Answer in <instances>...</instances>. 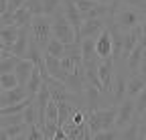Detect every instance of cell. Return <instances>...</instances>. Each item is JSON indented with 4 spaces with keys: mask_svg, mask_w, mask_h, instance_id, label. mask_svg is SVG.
I'll use <instances>...</instances> for the list:
<instances>
[{
    "mask_svg": "<svg viewBox=\"0 0 146 140\" xmlns=\"http://www.w3.org/2000/svg\"><path fill=\"white\" fill-rule=\"evenodd\" d=\"M116 118H118V108L116 106L96 110V112L87 114V126L94 134H98L102 130H112V128H116Z\"/></svg>",
    "mask_w": 146,
    "mask_h": 140,
    "instance_id": "1",
    "label": "cell"
},
{
    "mask_svg": "<svg viewBox=\"0 0 146 140\" xmlns=\"http://www.w3.org/2000/svg\"><path fill=\"white\" fill-rule=\"evenodd\" d=\"M31 35L33 39L39 43V47L45 51L47 45L51 43L53 39V19H49V16H35L33 23H31Z\"/></svg>",
    "mask_w": 146,
    "mask_h": 140,
    "instance_id": "2",
    "label": "cell"
},
{
    "mask_svg": "<svg viewBox=\"0 0 146 140\" xmlns=\"http://www.w3.org/2000/svg\"><path fill=\"white\" fill-rule=\"evenodd\" d=\"M53 37L59 39L63 45H71L77 41V35H75V29L71 27V23L67 21V16L63 14V10L59 8L53 16Z\"/></svg>",
    "mask_w": 146,
    "mask_h": 140,
    "instance_id": "3",
    "label": "cell"
},
{
    "mask_svg": "<svg viewBox=\"0 0 146 140\" xmlns=\"http://www.w3.org/2000/svg\"><path fill=\"white\" fill-rule=\"evenodd\" d=\"M83 98H85V110H87V114L89 112H96V110H104V108L114 106V98L112 96L104 94L102 90H98V87L89 85V83L85 85Z\"/></svg>",
    "mask_w": 146,
    "mask_h": 140,
    "instance_id": "4",
    "label": "cell"
},
{
    "mask_svg": "<svg viewBox=\"0 0 146 140\" xmlns=\"http://www.w3.org/2000/svg\"><path fill=\"white\" fill-rule=\"evenodd\" d=\"M142 19H144V14L138 12V10H134V8H130V6L120 8V10L114 14V23L118 25V29H120L122 33H128V31L140 27Z\"/></svg>",
    "mask_w": 146,
    "mask_h": 140,
    "instance_id": "5",
    "label": "cell"
},
{
    "mask_svg": "<svg viewBox=\"0 0 146 140\" xmlns=\"http://www.w3.org/2000/svg\"><path fill=\"white\" fill-rule=\"evenodd\" d=\"M136 118V102L132 98H126L122 104H118V118H116V128L122 130L126 126H130Z\"/></svg>",
    "mask_w": 146,
    "mask_h": 140,
    "instance_id": "6",
    "label": "cell"
},
{
    "mask_svg": "<svg viewBox=\"0 0 146 140\" xmlns=\"http://www.w3.org/2000/svg\"><path fill=\"white\" fill-rule=\"evenodd\" d=\"M100 81H102V90L104 94L112 96V83H114V75H116V61L110 59H100Z\"/></svg>",
    "mask_w": 146,
    "mask_h": 140,
    "instance_id": "7",
    "label": "cell"
},
{
    "mask_svg": "<svg viewBox=\"0 0 146 140\" xmlns=\"http://www.w3.org/2000/svg\"><path fill=\"white\" fill-rule=\"evenodd\" d=\"M61 10L67 16V21L71 23V27L75 29V35H77L75 43H79V33H81V25H83V16H81L79 8L75 6V0H61Z\"/></svg>",
    "mask_w": 146,
    "mask_h": 140,
    "instance_id": "8",
    "label": "cell"
},
{
    "mask_svg": "<svg viewBox=\"0 0 146 140\" xmlns=\"http://www.w3.org/2000/svg\"><path fill=\"white\" fill-rule=\"evenodd\" d=\"M108 27V19H91V21H83L81 25V33H79V43L83 39H98L100 35L106 31Z\"/></svg>",
    "mask_w": 146,
    "mask_h": 140,
    "instance_id": "9",
    "label": "cell"
},
{
    "mask_svg": "<svg viewBox=\"0 0 146 140\" xmlns=\"http://www.w3.org/2000/svg\"><path fill=\"white\" fill-rule=\"evenodd\" d=\"M112 98H114V104H122L128 98V77L124 75V71H118V69L112 83Z\"/></svg>",
    "mask_w": 146,
    "mask_h": 140,
    "instance_id": "10",
    "label": "cell"
},
{
    "mask_svg": "<svg viewBox=\"0 0 146 140\" xmlns=\"http://www.w3.org/2000/svg\"><path fill=\"white\" fill-rule=\"evenodd\" d=\"M29 98L27 94V87L18 85V87H12V90H4L0 94V108H6V106H12V104H21Z\"/></svg>",
    "mask_w": 146,
    "mask_h": 140,
    "instance_id": "11",
    "label": "cell"
},
{
    "mask_svg": "<svg viewBox=\"0 0 146 140\" xmlns=\"http://www.w3.org/2000/svg\"><path fill=\"white\" fill-rule=\"evenodd\" d=\"M140 37H142V27H136V29H132V31L124 33V53H122V61H124V63L128 61V57L132 55V51L138 47Z\"/></svg>",
    "mask_w": 146,
    "mask_h": 140,
    "instance_id": "12",
    "label": "cell"
},
{
    "mask_svg": "<svg viewBox=\"0 0 146 140\" xmlns=\"http://www.w3.org/2000/svg\"><path fill=\"white\" fill-rule=\"evenodd\" d=\"M29 41H31V27H25L18 33V39L10 49V55H16L18 59H25L27 51H29Z\"/></svg>",
    "mask_w": 146,
    "mask_h": 140,
    "instance_id": "13",
    "label": "cell"
},
{
    "mask_svg": "<svg viewBox=\"0 0 146 140\" xmlns=\"http://www.w3.org/2000/svg\"><path fill=\"white\" fill-rule=\"evenodd\" d=\"M96 51H98V57L100 59H110V57H112L114 45H112V35H110L108 29L96 39Z\"/></svg>",
    "mask_w": 146,
    "mask_h": 140,
    "instance_id": "14",
    "label": "cell"
},
{
    "mask_svg": "<svg viewBox=\"0 0 146 140\" xmlns=\"http://www.w3.org/2000/svg\"><path fill=\"white\" fill-rule=\"evenodd\" d=\"M18 33H21V29H18L16 25H4V27H0V39H2V43H4V53H10L12 45L18 39Z\"/></svg>",
    "mask_w": 146,
    "mask_h": 140,
    "instance_id": "15",
    "label": "cell"
},
{
    "mask_svg": "<svg viewBox=\"0 0 146 140\" xmlns=\"http://www.w3.org/2000/svg\"><path fill=\"white\" fill-rule=\"evenodd\" d=\"M33 69H35L33 61H29V59H21V61H18V65L14 69V75L18 77V85H23V87L27 85V81H29V77L33 73Z\"/></svg>",
    "mask_w": 146,
    "mask_h": 140,
    "instance_id": "16",
    "label": "cell"
},
{
    "mask_svg": "<svg viewBox=\"0 0 146 140\" xmlns=\"http://www.w3.org/2000/svg\"><path fill=\"white\" fill-rule=\"evenodd\" d=\"M43 83H45V81H43V75H41V69L35 65L33 73H31V77H29V81H27V85H25L29 98H36V94H39V90H41Z\"/></svg>",
    "mask_w": 146,
    "mask_h": 140,
    "instance_id": "17",
    "label": "cell"
},
{
    "mask_svg": "<svg viewBox=\"0 0 146 140\" xmlns=\"http://www.w3.org/2000/svg\"><path fill=\"white\" fill-rule=\"evenodd\" d=\"M146 87V75H140V73H134L128 77V98L136 100V96Z\"/></svg>",
    "mask_w": 146,
    "mask_h": 140,
    "instance_id": "18",
    "label": "cell"
},
{
    "mask_svg": "<svg viewBox=\"0 0 146 140\" xmlns=\"http://www.w3.org/2000/svg\"><path fill=\"white\" fill-rule=\"evenodd\" d=\"M57 108H59V126H65L67 122H71L73 114L79 110L73 102H57Z\"/></svg>",
    "mask_w": 146,
    "mask_h": 140,
    "instance_id": "19",
    "label": "cell"
},
{
    "mask_svg": "<svg viewBox=\"0 0 146 140\" xmlns=\"http://www.w3.org/2000/svg\"><path fill=\"white\" fill-rule=\"evenodd\" d=\"M63 130L67 134V140H83L85 134H87V130H89V126H87V122L81 124V126L73 124V122H67V124L63 126Z\"/></svg>",
    "mask_w": 146,
    "mask_h": 140,
    "instance_id": "20",
    "label": "cell"
},
{
    "mask_svg": "<svg viewBox=\"0 0 146 140\" xmlns=\"http://www.w3.org/2000/svg\"><path fill=\"white\" fill-rule=\"evenodd\" d=\"M142 53H144V49H142V47H140V43H138V47L132 51V55L128 57V61H126V67H128V71H130V75H134V73H140Z\"/></svg>",
    "mask_w": 146,
    "mask_h": 140,
    "instance_id": "21",
    "label": "cell"
},
{
    "mask_svg": "<svg viewBox=\"0 0 146 140\" xmlns=\"http://www.w3.org/2000/svg\"><path fill=\"white\" fill-rule=\"evenodd\" d=\"M81 55H83V63L100 59L98 51H96V39H83L81 41Z\"/></svg>",
    "mask_w": 146,
    "mask_h": 140,
    "instance_id": "22",
    "label": "cell"
},
{
    "mask_svg": "<svg viewBox=\"0 0 146 140\" xmlns=\"http://www.w3.org/2000/svg\"><path fill=\"white\" fill-rule=\"evenodd\" d=\"M18 61H21V59H18L16 55L2 53V57H0V75H4V73H14Z\"/></svg>",
    "mask_w": 146,
    "mask_h": 140,
    "instance_id": "23",
    "label": "cell"
},
{
    "mask_svg": "<svg viewBox=\"0 0 146 140\" xmlns=\"http://www.w3.org/2000/svg\"><path fill=\"white\" fill-rule=\"evenodd\" d=\"M33 19H35V16L23 6V8H18V10L12 14V25H16L18 29H25V27H31Z\"/></svg>",
    "mask_w": 146,
    "mask_h": 140,
    "instance_id": "24",
    "label": "cell"
},
{
    "mask_svg": "<svg viewBox=\"0 0 146 140\" xmlns=\"http://www.w3.org/2000/svg\"><path fill=\"white\" fill-rule=\"evenodd\" d=\"M45 55H51V57H57V59H63L65 57V45L59 41V39H51V43L47 45L45 49Z\"/></svg>",
    "mask_w": 146,
    "mask_h": 140,
    "instance_id": "25",
    "label": "cell"
},
{
    "mask_svg": "<svg viewBox=\"0 0 146 140\" xmlns=\"http://www.w3.org/2000/svg\"><path fill=\"white\" fill-rule=\"evenodd\" d=\"M118 140H140V136H138V120H134L130 126L122 128Z\"/></svg>",
    "mask_w": 146,
    "mask_h": 140,
    "instance_id": "26",
    "label": "cell"
},
{
    "mask_svg": "<svg viewBox=\"0 0 146 140\" xmlns=\"http://www.w3.org/2000/svg\"><path fill=\"white\" fill-rule=\"evenodd\" d=\"M23 118H25V124H27V126L39 124V110H36V104H35V102L23 112Z\"/></svg>",
    "mask_w": 146,
    "mask_h": 140,
    "instance_id": "27",
    "label": "cell"
},
{
    "mask_svg": "<svg viewBox=\"0 0 146 140\" xmlns=\"http://www.w3.org/2000/svg\"><path fill=\"white\" fill-rule=\"evenodd\" d=\"M25 8L33 16H43V0H25Z\"/></svg>",
    "mask_w": 146,
    "mask_h": 140,
    "instance_id": "28",
    "label": "cell"
},
{
    "mask_svg": "<svg viewBox=\"0 0 146 140\" xmlns=\"http://www.w3.org/2000/svg\"><path fill=\"white\" fill-rule=\"evenodd\" d=\"M59 8H61V0H43V12L49 19H53Z\"/></svg>",
    "mask_w": 146,
    "mask_h": 140,
    "instance_id": "29",
    "label": "cell"
},
{
    "mask_svg": "<svg viewBox=\"0 0 146 140\" xmlns=\"http://www.w3.org/2000/svg\"><path fill=\"white\" fill-rule=\"evenodd\" d=\"M0 85L2 90H12V87H18V77L14 73H4L0 75Z\"/></svg>",
    "mask_w": 146,
    "mask_h": 140,
    "instance_id": "30",
    "label": "cell"
},
{
    "mask_svg": "<svg viewBox=\"0 0 146 140\" xmlns=\"http://www.w3.org/2000/svg\"><path fill=\"white\" fill-rule=\"evenodd\" d=\"M27 138L29 140H45V132L39 124H33L27 128Z\"/></svg>",
    "mask_w": 146,
    "mask_h": 140,
    "instance_id": "31",
    "label": "cell"
},
{
    "mask_svg": "<svg viewBox=\"0 0 146 140\" xmlns=\"http://www.w3.org/2000/svg\"><path fill=\"white\" fill-rule=\"evenodd\" d=\"M136 118H140L144 112H146V87H144V90L136 96Z\"/></svg>",
    "mask_w": 146,
    "mask_h": 140,
    "instance_id": "32",
    "label": "cell"
},
{
    "mask_svg": "<svg viewBox=\"0 0 146 140\" xmlns=\"http://www.w3.org/2000/svg\"><path fill=\"white\" fill-rule=\"evenodd\" d=\"M118 136H120V130L112 128V130H102V132L94 134V140H118Z\"/></svg>",
    "mask_w": 146,
    "mask_h": 140,
    "instance_id": "33",
    "label": "cell"
},
{
    "mask_svg": "<svg viewBox=\"0 0 146 140\" xmlns=\"http://www.w3.org/2000/svg\"><path fill=\"white\" fill-rule=\"evenodd\" d=\"M100 2L98 0H75V6L79 8V12H81V16L85 14V12H89L94 6H98Z\"/></svg>",
    "mask_w": 146,
    "mask_h": 140,
    "instance_id": "34",
    "label": "cell"
},
{
    "mask_svg": "<svg viewBox=\"0 0 146 140\" xmlns=\"http://www.w3.org/2000/svg\"><path fill=\"white\" fill-rule=\"evenodd\" d=\"M122 4H126V6H130V8L146 14V0H122Z\"/></svg>",
    "mask_w": 146,
    "mask_h": 140,
    "instance_id": "35",
    "label": "cell"
},
{
    "mask_svg": "<svg viewBox=\"0 0 146 140\" xmlns=\"http://www.w3.org/2000/svg\"><path fill=\"white\" fill-rule=\"evenodd\" d=\"M23 6H25V0H8V10L6 12L14 14L18 8H23Z\"/></svg>",
    "mask_w": 146,
    "mask_h": 140,
    "instance_id": "36",
    "label": "cell"
},
{
    "mask_svg": "<svg viewBox=\"0 0 146 140\" xmlns=\"http://www.w3.org/2000/svg\"><path fill=\"white\" fill-rule=\"evenodd\" d=\"M140 75H146V51L142 53V63H140Z\"/></svg>",
    "mask_w": 146,
    "mask_h": 140,
    "instance_id": "37",
    "label": "cell"
},
{
    "mask_svg": "<svg viewBox=\"0 0 146 140\" xmlns=\"http://www.w3.org/2000/svg\"><path fill=\"white\" fill-rule=\"evenodd\" d=\"M0 140H10V136H8V132L4 128H0Z\"/></svg>",
    "mask_w": 146,
    "mask_h": 140,
    "instance_id": "38",
    "label": "cell"
},
{
    "mask_svg": "<svg viewBox=\"0 0 146 140\" xmlns=\"http://www.w3.org/2000/svg\"><path fill=\"white\" fill-rule=\"evenodd\" d=\"M140 47L146 51V35H144V33H142V37H140Z\"/></svg>",
    "mask_w": 146,
    "mask_h": 140,
    "instance_id": "39",
    "label": "cell"
},
{
    "mask_svg": "<svg viewBox=\"0 0 146 140\" xmlns=\"http://www.w3.org/2000/svg\"><path fill=\"white\" fill-rule=\"evenodd\" d=\"M140 27H142V33L146 35V14H144V19H142V23H140Z\"/></svg>",
    "mask_w": 146,
    "mask_h": 140,
    "instance_id": "40",
    "label": "cell"
},
{
    "mask_svg": "<svg viewBox=\"0 0 146 140\" xmlns=\"http://www.w3.org/2000/svg\"><path fill=\"white\" fill-rule=\"evenodd\" d=\"M98 2H100V4H108V6H112V4H114V0H98Z\"/></svg>",
    "mask_w": 146,
    "mask_h": 140,
    "instance_id": "41",
    "label": "cell"
},
{
    "mask_svg": "<svg viewBox=\"0 0 146 140\" xmlns=\"http://www.w3.org/2000/svg\"><path fill=\"white\" fill-rule=\"evenodd\" d=\"M83 140H94V132L87 130V134H85V138H83Z\"/></svg>",
    "mask_w": 146,
    "mask_h": 140,
    "instance_id": "42",
    "label": "cell"
},
{
    "mask_svg": "<svg viewBox=\"0 0 146 140\" xmlns=\"http://www.w3.org/2000/svg\"><path fill=\"white\" fill-rule=\"evenodd\" d=\"M10 140H29V138H27V132H25V134H21V136H16V138H10Z\"/></svg>",
    "mask_w": 146,
    "mask_h": 140,
    "instance_id": "43",
    "label": "cell"
},
{
    "mask_svg": "<svg viewBox=\"0 0 146 140\" xmlns=\"http://www.w3.org/2000/svg\"><path fill=\"white\" fill-rule=\"evenodd\" d=\"M0 53H4V43H2V39H0Z\"/></svg>",
    "mask_w": 146,
    "mask_h": 140,
    "instance_id": "44",
    "label": "cell"
},
{
    "mask_svg": "<svg viewBox=\"0 0 146 140\" xmlns=\"http://www.w3.org/2000/svg\"><path fill=\"white\" fill-rule=\"evenodd\" d=\"M2 92H4V90H2V85H0V94H2Z\"/></svg>",
    "mask_w": 146,
    "mask_h": 140,
    "instance_id": "45",
    "label": "cell"
},
{
    "mask_svg": "<svg viewBox=\"0 0 146 140\" xmlns=\"http://www.w3.org/2000/svg\"><path fill=\"white\" fill-rule=\"evenodd\" d=\"M0 116H2V108H0Z\"/></svg>",
    "mask_w": 146,
    "mask_h": 140,
    "instance_id": "46",
    "label": "cell"
},
{
    "mask_svg": "<svg viewBox=\"0 0 146 140\" xmlns=\"http://www.w3.org/2000/svg\"><path fill=\"white\" fill-rule=\"evenodd\" d=\"M0 57H2V53H0Z\"/></svg>",
    "mask_w": 146,
    "mask_h": 140,
    "instance_id": "47",
    "label": "cell"
},
{
    "mask_svg": "<svg viewBox=\"0 0 146 140\" xmlns=\"http://www.w3.org/2000/svg\"><path fill=\"white\" fill-rule=\"evenodd\" d=\"M144 140H146V136H144Z\"/></svg>",
    "mask_w": 146,
    "mask_h": 140,
    "instance_id": "48",
    "label": "cell"
}]
</instances>
